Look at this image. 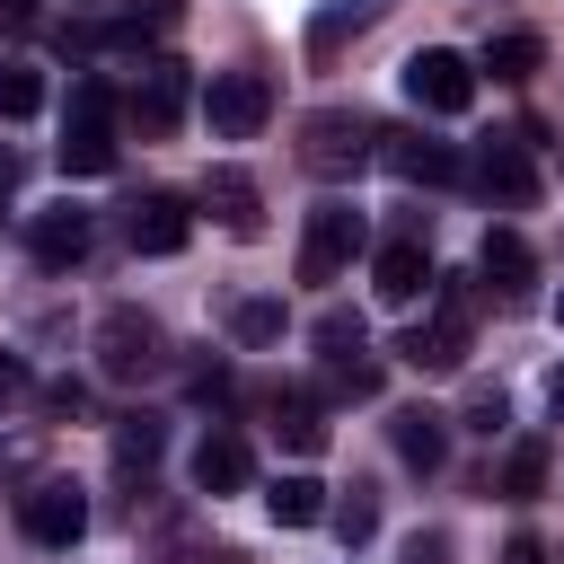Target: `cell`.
<instances>
[{
	"mask_svg": "<svg viewBox=\"0 0 564 564\" xmlns=\"http://www.w3.org/2000/svg\"><path fill=\"white\" fill-rule=\"evenodd\" d=\"M476 308H485V273H432V317L397 335V361L441 379L467 361V335H476Z\"/></svg>",
	"mask_w": 564,
	"mask_h": 564,
	"instance_id": "1",
	"label": "cell"
},
{
	"mask_svg": "<svg viewBox=\"0 0 564 564\" xmlns=\"http://www.w3.org/2000/svg\"><path fill=\"white\" fill-rule=\"evenodd\" d=\"M88 352H97V379L106 388H141V379H167V326L150 317V308H106L97 317V335H88Z\"/></svg>",
	"mask_w": 564,
	"mask_h": 564,
	"instance_id": "2",
	"label": "cell"
},
{
	"mask_svg": "<svg viewBox=\"0 0 564 564\" xmlns=\"http://www.w3.org/2000/svg\"><path fill=\"white\" fill-rule=\"evenodd\" d=\"M361 159H379V123H370V115H352V106L300 115V167H308V176H352Z\"/></svg>",
	"mask_w": 564,
	"mask_h": 564,
	"instance_id": "3",
	"label": "cell"
},
{
	"mask_svg": "<svg viewBox=\"0 0 564 564\" xmlns=\"http://www.w3.org/2000/svg\"><path fill=\"white\" fill-rule=\"evenodd\" d=\"M106 167H115V88L79 79L70 123H62V176H106Z\"/></svg>",
	"mask_w": 564,
	"mask_h": 564,
	"instance_id": "4",
	"label": "cell"
},
{
	"mask_svg": "<svg viewBox=\"0 0 564 564\" xmlns=\"http://www.w3.org/2000/svg\"><path fill=\"white\" fill-rule=\"evenodd\" d=\"M203 123H212L220 141H256V132L273 123V79H264V70H212Z\"/></svg>",
	"mask_w": 564,
	"mask_h": 564,
	"instance_id": "5",
	"label": "cell"
},
{
	"mask_svg": "<svg viewBox=\"0 0 564 564\" xmlns=\"http://www.w3.org/2000/svg\"><path fill=\"white\" fill-rule=\"evenodd\" d=\"M18 529H26L35 546H53V555H62V546H79V538H88V494H79L70 476H35V485L18 494Z\"/></svg>",
	"mask_w": 564,
	"mask_h": 564,
	"instance_id": "6",
	"label": "cell"
},
{
	"mask_svg": "<svg viewBox=\"0 0 564 564\" xmlns=\"http://www.w3.org/2000/svg\"><path fill=\"white\" fill-rule=\"evenodd\" d=\"M405 97L423 115H467L476 106V62L449 53V44H423V53H405Z\"/></svg>",
	"mask_w": 564,
	"mask_h": 564,
	"instance_id": "7",
	"label": "cell"
},
{
	"mask_svg": "<svg viewBox=\"0 0 564 564\" xmlns=\"http://www.w3.org/2000/svg\"><path fill=\"white\" fill-rule=\"evenodd\" d=\"M467 176H476V194L485 203H502V212H529L546 185H538V159H529V141L520 132H502V141H485L476 159H467Z\"/></svg>",
	"mask_w": 564,
	"mask_h": 564,
	"instance_id": "8",
	"label": "cell"
},
{
	"mask_svg": "<svg viewBox=\"0 0 564 564\" xmlns=\"http://www.w3.org/2000/svg\"><path fill=\"white\" fill-rule=\"evenodd\" d=\"M361 256V212L352 203H317L300 229V282H344V264Z\"/></svg>",
	"mask_w": 564,
	"mask_h": 564,
	"instance_id": "9",
	"label": "cell"
},
{
	"mask_svg": "<svg viewBox=\"0 0 564 564\" xmlns=\"http://www.w3.org/2000/svg\"><path fill=\"white\" fill-rule=\"evenodd\" d=\"M185 97H194V70L159 53V62H141V79H132V106H123V115L159 141V132H176V123H185Z\"/></svg>",
	"mask_w": 564,
	"mask_h": 564,
	"instance_id": "10",
	"label": "cell"
},
{
	"mask_svg": "<svg viewBox=\"0 0 564 564\" xmlns=\"http://www.w3.org/2000/svg\"><path fill=\"white\" fill-rule=\"evenodd\" d=\"M379 159H388L405 185H458V176H467V150H458V141H432V132H414V123L379 132Z\"/></svg>",
	"mask_w": 564,
	"mask_h": 564,
	"instance_id": "11",
	"label": "cell"
},
{
	"mask_svg": "<svg viewBox=\"0 0 564 564\" xmlns=\"http://www.w3.org/2000/svg\"><path fill=\"white\" fill-rule=\"evenodd\" d=\"M432 273H441V264H432L423 238H388V247L370 256V291H379L388 308H414V300L432 291Z\"/></svg>",
	"mask_w": 564,
	"mask_h": 564,
	"instance_id": "12",
	"label": "cell"
},
{
	"mask_svg": "<svg viewBox=\"0 0 564 564\" xmlns=\"http://www.w3.org/2000/svg\"><path fill=\"white\" fill-rule=\"evenodd\" d=\"M123 238H132V256H176L194 238V212L176 194H141V203H123Z\"/></svg>",
	"mask_w": 564,
	"mask_h": 564,
	"instance_id": "13",
	"label": "cell"
},
{
	"mask_svg": "<svg viewBox=\"0 0 564 564\" xmlns=\"http://www.w3.org/2000/svg\"><path fill=\"white\" fill-rule=\"evenodd\" d=\"M203 212H212L229 238H264V194H256L247 167H212V176H203Z\"/></svg>",
	"mask_w": 564,
	"mask_h": 564,
	"instance_id": "14",
	"label": "cell"
},
{
	"mask_svg": "<svg viewBox=\"0 0 564 564\" xmlns=\"http://www.w3.org/2000/svg\"><path fill=\"white\" fill-rule=\"evenodd\" d=\"M26 247H35V264H79L88 256V212L79 203H44V212H26Z\"/></svg>",
	"mask_w": 564,
	"mask_h": 564,
	"instance_id": "15",
	"label": "cell"
},
{
	"mask_svg": "<svg viewBox=\"0 0 564 564\" xmlns=\"http://www.w3.org/2000/svg\"><path fill=\"white\" fill-rule=\"evenodd\" d=\"M388 441H397L405 467L432 476V467L449 458V414H432V405H397V414H388Z\"/></svg>",
	"mask_w": 564,
	"mask_h": 564,
	"instance_id": "16",
	"label": "cell"
},
{
	"mask_svg": "<svg viewBox=\"0 0 564 564\" xmlns=\"http://www.w3.org/2000/svg\"><path fill=\"white\" fill-rule=\"evenodd\" d=\"M476 273H485L502 300H520V291L538 282V256H529V238H520V229H485V247H476Z\"/></svg>",
	"mask_w": 564,
	"mask_h": 564,
	"instance_id": "17",
	"label": "cell"
},
{
	"mask_svg": "<svg viewBox=\"0 0 564 564\" xmlns=\"http://www.w3.org/2000/svg\"><path fill=\"white\" fill-rule=\"evenodd\" d=\"M159 458H167V423H159V414H123V423H115V476L150 494V467H159Z\"/></svg>",
	"mask_w": 564,
	"mask_h": 564,
	"instance_id": "18",
	"label": "cell"
},
{
	"mask_svg": "<svg viewBox=\"0 0 564 564\" xmlns=\"http://www.w3.org/2000/svg\"><path fill=\"white\" fill-rule=\"evenodd\" d=\"M379 9H388V0H326V9L308 18V62H335L361 26H379Z\"/></svg>",
	"mask_w": 564,
	"mask_h": 564,
	"instance_id": "19",
	"label": "cell"
},
{
	"mask_svg": "<svg viewBox=\"0 0 564 564\" xmlns=\"http://www.w3.org/2000/svg\"><path fill=\"white\" fill-rule=\"evenodd\" d=\"M247 476H256L247 441H238V432H203V449H194V485H203V494H238Z\"/></svg>",
	"mask_w": 564,
	"mask_h": 564,
	"instance_id": "20",
	"label": "cell"
},
{
	"mask_svg": "<svg viewBox=\"0 0 564 564\" xmlns=\"http://www.w3.org/2000/svg\"><path fill=\"white\" fill-rule=\"evenodd\" d=\"M273 432H282L300 458H317V449H326V405H317L308 388H273Z\"/></svg>",
	"mask_w": 564,
	"mask_h": 564,
	"instance_id": "21",
	"label": "cell"
},
{
	"mask_svg": "<svg viewBox=\"0 0 564 564\" xmlns=\"http://www.w3.org/2000/svg\"><path fill=\"white\" fill-rule=\"evenodd\" d=\"M485 70H494L502 88H520V79H538V70H546V35H529V26H511V35H494V44H485Z\"/></svg>",
	"mask_w": 564,
	"mask_h": 564,
	"instance_id": "22",
	"label": "cell"
},
{
	"mask_svg": "<svg viewBox=\"0 0 564 564\" xmlns=\"http://www.w3.org/2000/svg\"><path fill=\"white\" fill-rule=\"evenodd\" d=\"M264 511H273L282 529H317V520H326V485H317V476H273Z\"/></svg>",
	"mask_w": 564,
	"mask_h": 564,
	"instance_id": "23",
	"label": "cell"
},
{
	"mask_svg": "<svg viewBox=\"0 0 564 564\" xmlns=\"http://www.w3.org/2000/svg\"><path fill=\"white\" fill-rule=\"evenodd\" d=\"M494 494H502V502H538V494H546V441H511Z\"/></svg>",
	"mask_w": 564,
	"mask_h": 564,
	"instance_id": "24",
	"label": "cell"
},
{
	"mask_svg": "<svg viewBox=\"0 0 564 564\" xmlns=\"http://www.w3.org/2000/svg\"><path fill=\"white\" fill-rule=\"evenodd\" d=\"M229 335H238L247 352H273V344L291 335V317H282V300H238V308H229Z\"/></svg>",
	"mask_w": 564,
	"mask_h": 564,
	"instance_id": "25",
	"label": "cell"
},
{
	"mask_svg": "<svg viewBox=\"0 0 564 564\" xmlns=\"http://www.w3.org/2000/svg\"><path fill=\"white\" fill-rule=\"evenodd\" d=\"M141 564H212V538L194 520H167V529L141 538Z\"/></svg>",
	"mask_w": 564,
	"mask_h": 564,
	"instance_id": "26",
	"label": "cell"
},
{
	"mask_svg": "<svg viewBox=\"0 0 564 564\" xmlns=\"http://www.w3.org/2000/svg\"><path fill=\"white\" fill-rule=\"evenodd\" d=\"M326 520H335V538H344V546H361V538L379 529V494H370V485H344V494L326 502Z\"/></svg>",
	"mask_w": 564,
	"mask_h": 564,
	"instance_id": "27",
	"label": "cell"
},
{
	"mask_svg": "<svg viewBox=\"0 0 564 564\" xmlns=\"http://www.w3.org/2000/svg\"><path fill=\"white\" fill-rule=\"evenodd\" d=\"M44 106V70L35 62H0V123H26Z\"/></svg>",
	"mask_w": 564,
	"mask_h": 564,
	"instance_id": "28",
	"label": "cell"
},
{
	"mask_svg": "<svg viewBox=\"0 0 564 564\" xmlns=\"http://www.w3.org/2000/svg\"><path fill=\"white\" fill-rule=\"evenodd\" d=\"M326 397H352V405L379 397V361H361V352H352V361H326ZM326 397H317V405H326Z\"/></svg>",
	"mask_w": 564,
	"mask_h": 564,
	"instance_id": "29",
	"label": "cell"
},
{
	"mask_svg": "<svg viewBox=\"0 0 564 564\" xmlns=\"http://www.w3.org/2000/svg\"><path fill=\"white\" fill-rule=\"evenodd\" d=\"M317 344H326V361H352L361 352V308H326L317 317Z\"/></svg>",
	"mask_w": 564,
	"mask_h": 564,
	"instance_id": "30",
	"label": "cell"
},
{
	"mask_svg": "<svg viewBox=\"0 0 564 564\" xmlns=\"http://www.w3.org/2000/svg\"><path fill=\"white\" fill-rule=\"evenodd\" d=\"M458 423H467V432H485V441H494V432H502V423H511V397H502V388H467V405H458Z\"/></svg>",
	"mask_w": 564,
	"mask_h": 564,
	"instance_id": "31",
	"label": "cell"
},
{
	"mask_svg": "<svg viewBox=\"0 0 564 564\" xmlns=\"http://www.w3.org/2000/svg\"><path fill=\"white\" fill-rule=\"evenodd\" d=\"M229 397H238V388H229V370H220V361H203V370H194V405L229 414Z\"/></svg>",
	"mask_w": 564,
	"mask_h": 564,
	"instance_id": "32",
	"label": "cell"
},
{
	"mask_svg": "<svg viewBox=\"0 0 564 564\" xmlns=\"http://www.w3.org/2000/svg\"><path fill=\"white\" fill-rule=\"evenodd\" d=\"M26 397H35L26 361H18V352H0V414H9V405H26Z\"/></svg>",
	"mask_w": 564,
	"mask_h": 564,
	"instance_id": "33",
	"label": "cell"
},
{
	"mask_svg": "<svg viewBox=\"0 0 564 564\" xmlns=\"http://www.w3.org/2000/svg\"><path fill=\"white\" fill-rule=\"evenodd\" d=\"M397 564H449V538H441V529H414V538H405V555H397Z\"/></svg>",
	"mask_w": 564,
	"mask_h": 564,
	"instance_id": "34",
	"label": "cell"
},
{
	"mask_svg": "<svg viewBox=\"0 0 564 564\" xmlns=\"http://www.w3.org/2000/svg\"><path fill=\"white\" fill-rule=\"evenodd\" d=\"M185 0H132V26H176Z\"/></svg>",
	"mask_w": 564,
	"mask_h": 564,
	"instance_id": "35",
	"label": "cell"
},
{
	"mask_svg": "<svg viewBox=\"0 0 564 564\" xmlns=\"http://www.w3.org/2000/svg\"><path fill=\"white\" fill-rule=\"evenodd\" d=\"M502 564H555V555H546V538H529V529H520V538L502 546Z\"/></svg>",
	"mask_w": 564,
	"mask_h": 564,
	"instance_id": "36",
	"label": "cell"
},
{
	"mask_svg": "<svg viewBox=\"0 0 564 564\" xmlns=\"http://www.w3.org/2000/svg\"><path fill=\"white\" fill-rule=\"evenodd\" d=\"M35 9L44 0H0V26H35Z\"/></svg>",
	"mask_w": 564,
	"mask_h": 564,
	"instance_id": "37",
	"label": "cell"
},
{
	"mask_svg": "<svg viewBox=\"0 0 564 564\" xmlns=\"http://www.w3.org/2000/svg\"><path fill=\"white\" fill-rule=\"evenodd\" d=\"M18 176H26V159H18V150H0V194H9Z\"/></svg>",
	"mask_w": 564,
	"mask_h": 564,
	"instance_id": "38",
	"label": "cell"
},
{
	"mask_svg": "<svg viewBox=\"0 0 564 564\" xmlns=\"http://www.w3.org/2000/svg\"><path fill=\"white\" fill-rule=\"evenodd\" d=\"M546 414H555V423H564V370H555V379H546Z\"/></svg>",
	"mask_w": 564,
	"mask_h": 564,
	"instance_id": "39",
	"label": "cell"
}]
</instances>
